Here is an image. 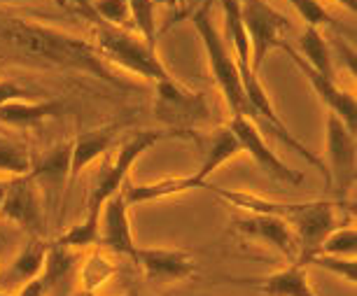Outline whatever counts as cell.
Segmentation results:
<instances>
[{"label": "cell", "instance_id": "obj_37", "mask_svg": "<svg viewBox=\"0 0 357 296\" xmlns=\"http://www.w3.org/2000/svg\"><path fill=\"white\" fill-rule=\"evenodd\" d=\"M0 68H3V63H0Z\"/></svg>", "mask_w": 357, "mask_h": 296}, {"label": "cell", "instance_id": "obj_15", "mask_svg": "<svg viewBox=\"0 0 357 296\" xmlns=\"http://www.w3.org/2000/svg\"><path fill=\"white\" fill-rule=\"evenodd\" d=\"M129 208L122 192H117L105 201L98 215V243L122 257H133V250L138 247L131 231Z\"/></svg>", "mask_w": 357, "mask_h": 296}, {"label": "cell", "instance_id": "obj_20", "mask_svg": "<svg viewBox=\"0 0 357 296\" xmlns=\"http://www.w3.org/2000/svg\"><path fill=\"white\" fill-rule=\"evenodd\" d=\"M114 133H117V126H100V129L84 131L75 140H70V187L75 185V180L86 166L110 150Z\"/></svg>", "mask_w": 357, "mask_h": 296}, {"label": "cell", "instance_id": "obj_21", "mask_svg": "<svg viewBox=\"0 0 357 296\" xmlns=\"http://www.w3.org/2000/svg\"><path fill=\"white\" fill-rule=\"evenodd\" d=\"M238 154H243L238 145V138H236V133L231 131V126H220V129H215L211 133V138H208L206 143V150H204V161H201V168L197 173H194V178H197V182L201 185V189H204V185L208 182V178L218 171L220 166L229 164V161H234Z\"/></svg>", "mask_w": 357, "mask_h": 296}, {"label": "cell", "instance_id": "obj_23", "mask_svg": "<svg viewBox=\"0 0 357 296\" xmlns=\"http://www.w3.org/2000/svg\"><path fill=\"white\" fill-rule=\"evenodd\" d=\"M114 275H117V266L93 247H89L82 261H77V282L79 289H82V296L98 294V289Z\"/></svg>", "mask_w": 357, "mask_h": 296}, {"label": "cell", "instance_id": "obj_2", "mask_svg": "<svg viewBox=\"0 0 357 296\" xmlns=\"http://www.w3.org/2000/svg\"><path fill=\"white\" fill-rule=\"evenodd\" d=\"M59 3L73 5V10L79 17L86 19L93 29V45H96L98 54L107 63H117L119 68L133 75L147 79V82H161V79L173 77V72L166 68L161 61L157 45L147 42L143 36H138L133 29H122V26H112L103 22L96 12L91 10L89 0H59Z\"/></svg>", "mask_w": 357, "mask_h": 296}, {"label": "cell", "instance_id": "obj_28", "mask_svg": "<svg viewBox=\"0 0 357 296\" xmlns=\"http://www.w3.org/2000/svg\"><path fill=\"white\" fill-rule=\"evenodd\" d=\"M33 166V157L22 145L0 143V173L17 178V175H29Z\"/></svg>", "mask_w": 357, "mask_h": 296}, {"label": "cell", "instance_id": "obj_17", "mask_svg": "<svg viewBox=\"0 0 357 296\" xmlns=\"http://www.w3.org/2000/svg\"><path fill=\"white\" fill-rule=\"evenodd\" d=\"M63 110L66 105L56 98H45V100L17 98L0 105V124L17 126V129H31L36 124L61 117Z\"/></svg>", "mask_w": 357, "mask_h": 296}, {"label": "cell", "instance_id": "obj_31", "mask_svg": "<svg viewBox=\"0 0 357 296\" xmlns=\"http://www.w3.org/2000/svg\"><path fill=\"white\" fill-rule=\"evenodd\" d=\"M17 98H31V91L22 84L12 82V79H0V105Z\"/></svg>", "mask_w": 357, "mask_h": 296}, {"label": "cell", "instance_id": "obj_16", "mask_svg": "<svg viewBox=\"0 0 357 296\" xmlns=\"http://www.w3.org/2000/svg\"><path fill=\"white\" fill-rule=\"evenodd\" d=\"M236 282L250 285L264 296H318L308 280V268L301 261H289L285 268L268 273L266 278H248Z\"/></svg>", "mask_w": 357, "mask_h": 296}, {"label": "cell", "instance_id": "obj_36", "mask_svg": "<svg viewBox=\"0 0 357 296\" xmlns=\"http://www.w3.org/2000/svg\"><path fill=\"white\" fill-rule=\"evenodd\" d=\"M0 3H17V0H0Z\"/></svg>", "mask_w": 357, "mask_h": 296}, {"label": "cell", "instance_id": "obj_9", "mask_svg": "<svg viewBox=\"0 0 357 296\" xmlns=\"http://www.w3.org/2000/svg\"><path fill=\"white\" fill-rule=\"evenodd\" d=\"M229 126H231V131L236 133V138H238V145H241V150H243V154H248V157L257 164L261 173H266L271 180H275V182H280V185H287V187L301 185L304 175L296 173L294 168H289L285 161L266 145V140L261 136V131L257 129V124H255V119L245 117V114H231Z\"/></svg>", "mask_w": 357, "mask_h": 296}, {"label": "cell", "instance_id": "obj_12", "mask_svg": "<svg viewBox=\"0 0 357 296\" xmlns=\"http://www.w3.org/2000/svg\"><path fill=\"white\" fill-rule=\"evenodd\" d=\"M355 136L346 124L336 117L334 112H327V133H325V147H327V171L334 182H339V192L343 194L353 185L355 180V166H357V143ZM329 187V189H332Z\"/></svg>", "mask_w": 357, "mask_h": 296}, {"label": "cell", "instance_id": "obj_38", "mask_svg": "<svg viewBox=\"0 0 357 296\" xmlns=\"http://www.w3.org/2000/svg\"><path fill=\"white\" fill-rule=\"evenodd\" d=\"M93 296H98V294H93Z\"/></svg>", "mask_w": 357, "mask_h": 296}, {"label": "cell", "instance_id": "obj_29", "mask_svg": "<svg viewBox=\"0 0 357 296\" xmlns=\"http://www.w3.org/2000/svg\"><path fill=\"white\" fill-rule=\"evenodd\" d=\"M91 10L107 24L131 29V15H129V3H126V0H93Z\"/></svg>", "mask_w": 357, "mask_h": 296}, {"label": "cell", "instance_id": "obj_10", "mask_svg": "<svg viewBox=\"0 0 357 296\" xmlns=\"http://www.w3.org/2000/svg\"><path fill=\"white\" fill-rule=\"evenodd\" d=\"M131 259L140 266L145 278L157 285L190 280L199 271L192 252L180 247H136Z\"/></svg>", "mask_w": 357, "mask_h": 296}, {"label": "cell", "instance_id": "obj_26", "mask_svg": "<svg viewBox=\"0 0 357 296\" xmlns=\"http://www.w3.org/2000/svg\"><path fill=\"white\" fill-rule=\"evenodd\" d=\"M131 15V29L143 36L147 42L157 45V19H154V0H126Z\"/></svg>", "mask_w": 357, "mask_h": 296}, {"label": "cell", "instance_id": "obj_11", "mask_svg": "<svg viewBox=\"0 0 357 296\" xmlns=\"http://www.w3.org/2000/svg\"><path fill=\"white\" fill-rule=\"evenodd\" d=\"M287 221L294 231L296 247H299V259L296 261H304L313 252L320 250V243L325 240V235L336 226L334 203H329V201L296 203Z\"/></svg>", "mask_w": 357, "mask_h": 296}, {"label": "cell", "instance_id": "obj_14", "mask_svg": "<svg viewBox=\"0 0 357 296\" xmlns=\"http://www.w3.org/2000/svg\"><path fill=\"white\" fill-rule=\"evenodd\" d=\"M280 49L289 54L292 63L296 65V68H299L301 75L308 79V84L313 86L315 96L322 100V105L327 107V112H334L336 117H339L350 131L357 133V100H355V93L343 91L336 79L325 77V75H320V72H315L311 65L304 63V59H301L299 54H296L294 47H289L287 42H282Z\"/></svg>", "mask_w": 357, "mask_h": 296}, {"label": "cell", "instance_id": "obj_3", "mask_svg": "<svg viewBox=\"0 0 357 296\" xmlns=\"http://www.w3.org/2000/svg\"><path fill=\"white\" fill-rule=\"evenodd\" d=\"M190 22L194 24V29L199 33V40L206 52L208 68H211L215 86H218V91L222 93V98H225V105L229 107V112L250 117V114H248V100L243 93V84H241L238 63H236V59H234L231 45L227 42V38L222 36L220 29L215 26L208 5H201L199 10H194Z\"/></svg>", "mask_w": 357, "mask_h": 296}, {"label": "cell", "instance_id": "obj_30", "mask_svg": "<svg viewBox=\"0 0 357 296\" xmlns=\"http://www.w3.org/2000/svg\"><path fill=\"white\" fill-rule=\"evenodd\" d=\"M294 8V12L311 26H334V19L329 15V10L320 0H287Z\"/></svg>", "mask_w": 357, "mask_h": 296}, {"label": "cell", "instance_id": "obj_27", "mask_svg": "<svg viewBox=\"0 0 357 296\" xmlns=\"http://www.w3.org/2000/svg\"><path fill=\"white\" fill-rule=\"evenodd\" d=\"M355 250H357L355 224H346V226H334L320 243L318 252L334 254V257H355Z\"/></svg>", "mask_w": 357, "mask_h": 296}, {"label": "cell", "instance_id": "obj_1", "mask_svg": "<svg viewBox=\"0 0 357 296\" xmlns=\"http://www.w3.org/2000/svg\"><path fill=\"white\" fill-rule=\"evenodd\" d=\"M0 40L17 47L19 52L43 59V61L61 65V68L89 72L93 77L119 86V79L112 75L110 65L103 61L96 45L89 40L17 17H0Z\"/></svg>", "mask_w": 357, "mask_h": 296}, {"label": "cell", "instance_id": "obj_25", "mask_svg": "<svg viewBox=\"0 0 357 296\" xmlns=\"http://www.w3.org/2000/svg\"><path fill=\"white\" fill-rule=\"evenodd\" d=\"M301 264L306 266H318L322 271L336 275V278L346 280L348 285H355L357 282V264L355 257H334V254H322V252H313L311 257H306Z\"/></svg>", "mask_w": 357, "mask_h": 296}, {"label": "cell", "instance_id": "obj_13", "mask_svg": "<svg viewBox=\"0 0 357 296\" xmlns=\"http://www.w3.org/2000/svg\"><path fill=\"white\" fill-rule=\"evenodd\" d=\"M234 228L245 238L261 240L278 250L287 261L299 259V247H296L294 231L289 221L278 215H264V212H243L234 217Z\"/></svg>", "mask_w": 357, "mask_h": 296}, {"label": "cell", "instance_id": "obj_18", "mask_svg": "<svg viewBox=\"0 0 357 296\" xmlns=\"http://www.w3.org/2000/svg\"><path fill=\"white\" fill-rule=\"evenodd\" d=\"M47 245L50 243H47L45 238H36V235H31L29 243L15 254V259H12L5 268H0V287L19 289L29 280L36 278V275H40L43 264H45Z\"/></svg>", "mask_w": 357, "mask_h": 296}, {"label": "cell", "instance_id": "obj_7", "mask_svg": "<svg viewBox=\"0 0 357 296\" xmlns=\"http://www.w3.org/2000/svg\"><path fill=\"white\" fill-rule=\"evenodd\" d=\"M0 219L10 221L19 228H24L29 235L45 238L47 233V215L40 196L38 185L31 175H17L10 178L5 198L0 203Z\"/></svg>", "mask_w": 357, "mask_h": 296}, {"label": "cell", "instance_id": "obj_22", "mask_svg": "<svg viewBox=\"0 0 357 296\" xmlns=\"http://www.w3.org/2000/svg\"><path fill=\"white\" fill-rule=\"evenodd\" d=\"M296 54H299V56L304 59V63L311 65L315 72L336 79L332 47H329V42L325 40V33L320 31V26L306 24V29L299 38V52Z\"/></svg>", "mask_w": 357, "mask_h": 296}, {"label": "cell", "instance_id": "obj_32", "mask_svg": "<svg viewBox=\"0 0 357 296\" xmlns=\"http://www.w3.org/2000/svg\"><path fill=\"white\" fill-rule=\"evenodd\" d=\"M50 292H52L50 282H47V280L43 278V273H40V275H36L33 280L26 282V285L19 287L15 296H47Z\"/></svg>", "mask_w": 357, "mask_h": 296}, {"label": "cell", "instance_id": "obj_19", "mask_svg": "<svg viewBox=\"0 0 357 296\" xmlns=\"http://www.w3.org/2000/svg\"><path fill=\"white\" fill-rule=\"evenodd\" d=\"M201 189L194 175H173V178H161L157 182H126L122 185V196L129 205L152 203V201H164L171 196H180L185 192Z\"/></svg>", "mask_w": 357, "mask_h": 296}, {"label": "cell", "instance_id": "obj_34", "mask_svg": "<svg viewBox=\"0 0 357 296\" xmlns=\"http://www.w3.org/2000/svg\"><path fill=\"white\" fill-rule=\"evenodd\" d=\"M5 189H8V182H0V203H3V198H5Z\"/></svg>", "mask_w": 357, "mask_h": 296}, {"label": "cell", "instance_id": "obj_24", "mask_svg": "<svg viewBox=\"0 0 357 296\" xmlns=\"http://www.w3.org/2000/svg\"><path fill=\"white\" fill-rule=\"evenodd\" d=\"M59 243H63L66 247H73V250H89V247H96L98 245V217L84 212L82 221L66 228L61 233V238H59Z\"/></svg>", "mask_w": 357, "mask_h": 296}, {"label": "cell", "instance_id": "obj_6", "mask_svg": "<svg viewBox=\"0 0 357 296\" xmlns=\"http://www.w3.org/2000/svg\"><path fill=\"white\" fill-rule=\"evenodd\" d=\"M238 3L248 42H250V65L255 72H259L268 54L280 49V45L285 42V33L292 29V24L266 0H238Z\"/></svg>", "mask_w": 357, "mask_h": 296}, {"label": "cell", "instance_id": "obj_5", "mask_svg": "<svg viewBox=\"0 0 357 296\" xmlns=\"http://www.w3.org/2000/svg\"><path fill=\"white\" fill-rule=\"evenodd\" d=\"M180 138L178 133H171V131H136L133 136H129L119 147L117 157L112 161L100 168L96 180H93V187L89 192V198H86V215H93L98 217L100 215V208L112 194H117L122 189V185L129 180V171L136 161L143 157V154L159 143L164 138Z\"/></svg>", "mask_w": 357, "mask_h": 296}, {"label": "cell", "instance_id": "obj_33", "mask_svg": "<svg viewBox=\"0 0 357 296\" xmlns=\"http://www.w3.org/2000/svg\"><path fill=\"white\" fill-rule=\"evenodd\" d=\"M336 5H341V8H346L348 12H355L357 10V0H334Z\"/></svg>", "mask_w": 357, "mask_h": 296}, {"label": "cell", "instance_id": "obj_35", "mask_svg": "<svg viewBox=\"0 0 357 296\" xmlns=\"http://www.w3.org/2000/svg\"><path fill=\"white\" fill-rule=\"evenodd\" d=\"M0 296H15V294H10L8 289H0Z\"/></svg>", "mask_w": 357, "mask_h": 296}, {"label": "cell", "instance_id": "obj_4", "mask_svg": "<svg viewBox=\"0 0 357 296\" xmlns=\"http://www.w3.org/2000/svg\"><path fill=\"white\" fill-rule=\"evenodd\" d=\"M154 119L180 138H192L194 129L211 119V107L204 91H194L175 77L154 82Z\"/></svg>", "mask_w": 357, "mask_h": 296}, {"label": "cell", "instance_id": "obj_8", "mask_svg": "<svg viewBox=\"0 0 357 296\" xmlns=\"http://www.w3.org/2000/svg\"><path fill=\"white\" fill-rule=\"evenodd\" d=\"M29 175L40 189L45 215L56 217L63 205L66 189L70 187V143L56 145L40 159H33Z\"/></svg>", "mask_w": 357, "mask_h": 296}]
</instances>
